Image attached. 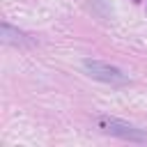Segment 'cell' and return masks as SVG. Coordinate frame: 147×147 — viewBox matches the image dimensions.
<instances>
[{"instance_id": "obj_1", "label": "cell", "mask_w": 147, "mask_h": 147, "mask_svg": "<svg viewBox=\"0 0 147 147\" xmlns=\"http://www.w3.org/2000/svg\"><path fill=\"white\" fill-rule=\"evenodd\" d=\"M83 71L94 78V80H101L106 85H113V87H122V85H129V76L115 67V64H108L103 60H83Z\"/></svg>"}, {"instance_id": "obj_3", "label": "cell", "mask_w": 147, "mask_h": 147, "mask_svg": "<svg viewBox=\"0 0 147 147\" xmlns=\"http://www.w3.org/2000/svg\"><path fill=\"white\" fill-rule=\"evenodd\" d=\"M0 39H2L5 44L18 46V48H28V46H34V39H30L25 32L16 30V28H14V25H9L7 21H5V23H2V28H0Z\"/></svg>"}, {"instance_id": "obj_2", "label": "cell", "mask_w": 147, "mask_h": 147, "mask_svg": "<svg viewBox=\"0 0 147 147\" xmlns=\"http://www.w3.org/2000/svg\"><path fill=\"white\" fill-rule=\"evenodd\" d=\"M99 129L103 133H110L115 138H122V140H129V142H147V133L124 119H117V117H99L96 119Z\"/></svg>"}]
</instances>
